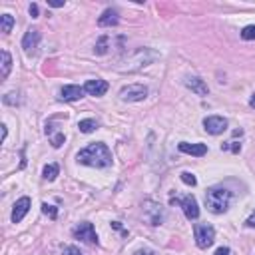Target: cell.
Masks as SVG:
<instances>
[{
    "label": "cell",
    "mask_w": 255,
    "mask_h": 255,
    "mask_svg": "<svg viewBox=\"0 0 255 255\" xmlns=\"http://www.w3.org/2000/svg\"><path fill=\"white\" fill-rule=\"evenodd\" d=\"M6 134H8V130H6V126H2V140H6Z\"/></svg>",
    "instance_id": "1f68e13d"
},
{
    "label": "cell",
    "mask_w": 255,
    "mask_h": 255,
    "mask_svg": "<svg viewBox=\"0 0 255 255\" xmlns=\"http://www.w3.org/2000/svg\"><path fill=\"white\" fill-rule=\"evenodd\" d=\"M178 203L183 207V214L185 218L191 221V219H198L200 218V207H198V200L194 196H185L182 200H178Z\"/></svg>",
    "instance_id": "ba28073f"
},
{
    "label": "cell",
    "mask_w": 255,
    "mask_h": 255,
    "mask_svg": "<svg viewBox=\"0 0 255 255\" xmlns=\"http://www.w3.org/2000/svg\"><path fill=\"white\" fill-rule=\"evenodd\" d=\"M229 203H231V191L229 189L216 185V187H209L205 191V205L211 214H223V211H227Z\"/></svg>",
    "instance_id": "7a4b0ae2"
},
{
    "label": "cell",
    "mask_w": 255,
    "mask_h": 255,
    "mask_svg": "<svg viewBox=\"0 0 255 255\" xmlns=\"http://www.w3.org/2000/svg\"><path fill=\"white\" fill-rule=\"evenodd\" d=\"M42 211H44L46 216H50V219H56V216H58L56 207H54V205H48V203H44V205H42Z\"/></svg>",
    "instance_id": "603a6c76"
},
{
    "label": "cell",
    "mask_w": 255,
    "mask_h": 255,
    "mask_svg": "<svg viewBox=\"0 0 255 255\" xmlns=\"http://www.w3.org/2000/svg\"><path fill=\"white\" fill-rule=\"evenodd\" d=\"M58 172H60L58 164H48L44 169H42V176H44V180H48V182H54L56 176H58Z\"/></svg>",
    "instance_id": "e0dca14e"
},
{
    "label": "cell",
    "mask_w": 255,
    "mask_h": 255,
    "mask_svg": "<svg viewBox=\"0 0 255 255\" xmlns=\"http://www.w3.org/2000/svg\"><path fill=\"white\" fill-rule=\"evenodd\" d=\"M28 209H30V198H20L12 207V221L20 223L24 219V216L28 214Z\"/></svg>",
    "instance_id": "30bf717a"
},
{
    "label": "cell",
    "mask_w": 255,
    "mask_h": 255,
    "mask_svg": "<svg viewBox=\"0 0 255 255\" xmlns=\"http://www.w3.org/2000/svg\"><path fill=\"white\" fill-rule=\"evenodd\" d=\"M118 22H120V18H118V12H116L114 8H106V10L102 12V16L98 18V24H100L102 28L116 26Z\"/></svg>",
    "instance_id": "5bb4252c"
},
{
    "label": "cell",
    "mask_w": 255,
    "mask_h": 255,
    "mask_svg": "<svg viewBox=\"0 0 255 255\" xmlns=\"http://www.w3.org/2000/svg\"><path fill=\"white\" fill-rule=\"evenodd\" d=\"M241 38H243V40H255V24L245 26V28L241 30Z\"/></svg>",
    "instance_id": "7402d4cb"
},
{
    "label": "cell",
    "mask_w": 255,
    "mask_h": 255,
    "mask_svg": "<svg viewBox=\"0 0 255 255\" xmlns=\"http://www.w3.org/2000/svg\"><path fill=\"white\" fill-rule=\"evenodd\" d=\"M12 26H14L12 14H2V16H0V30H2L4 34H8L12 30Z\"/></svg>",
    "instance_id": "d6986e66"
},
{
    "label": "cell",
    "mask_w": 255,
    "mask_h": 255,
    "mask_svg": "<svg viewBox=\"0 0 255 255\" xmlns=\"http://www.w3.org/2000/svg\"><path fill=\"white\" fill-rule=\"evenodd\" d=\"M30 16H32V18L38 16V6H36V4H30Z\"/></svg>",
    "instance_id": "f1b7e54d"
},
{
    "label": "cell",
    "mask_w": 255,
    "mask_h": 255,
    "mask_svg": "<svg viewBox=\"0 0 255 255\" xmlns=\"http://www.w3.org/2000/svg\"><path fill=\"white\" fill-rule=\"evenodd\" d=\"M82 94H84V88L76 86V84H70V86H64V88L60 90V98H62L64 102H74V100H80V98H82Z\"/></svg>",
    "instance_id": "7c38bea8"
},
{
    "label": "cell",
    "mask_w": 255,
    "mask_h": 255,
    "mask_svg": "<svg viewBox=\"0 0 255 255\" xmlns=\"http://www.w3.org/2000/svg\"><path fill=\"white\" fill-rule=\"evenodd\" d=\"M38 42H40V32H38L36 28H30V30L24 34V38H22V48H24L26 52H30V50H34V48L38 46Z\"/></svg>",
    "instance_id": "9a60e30c"
},
{
    "label": "cell",
    "mask_w": 255,
    "mask_h": 255,
    "mask_svg": "<svg viewBox=\"0 0 255 255\" xmlns=\"http://www.w3.org/2000/svg\"><path fill=\"white\" fill-rule=\"evenodd\" d=\"M180 178H182V182H183L185 185H196V183H198L196 176H194V174H189V172H182Z\"/></svg>",
    "instance_id": "44dd1931"
},
{
    "label": "cell",
    "mask_w": 255,
    "mask_h": 255,
    "mask_svg": "<svg viewBox=\"0 0 255 255\" xmlns=\"http://www.w3.org/2000/svg\"><path fill=\"white\" fill-rule=\"evenodd\" d=\"M136 255H154V251H150V249H140V251H136Z\"/></svg>",
    "instance_id": "f546056e"
},
{
    "label": "cell",
    "mask_w": 255,
    "mask_h": 255,
    "mask_svg": "<svg viewBox=\"0 0 255 255\" xmlns=\"http://www.w3.org/2000/svg\"><path fill=\"white\" fill-rule=\"evenodd\" d=\"M214 255H229V247H219Z\"/></svg>",
    "instance_id": "83f0119b"
},
{
    "label": "cell",
    "mask_w": 255,
    "mask_h": 255,
    "mask_svg": "<svg viewBox=\"0 0 255 255\" xmlns=\"http://www.w3.org/2000/svg\"><path fill=\"white\" fill-rule=\"evenodd\" d=\"M78 128H80V132L82 134H92L96 128H98V122L96 120H80V124H78Z\"/></svg>",
    "instance_id": "ac0fdd59"
},
{
    "label": "cell",
    "mask_w": 255,
    "mask_h": 255,
    "mask_svg": "<svg viewBox=\"0 0 255 255\" xmlns=\"http://www.w3.org/2000/svg\"><path fill=\"white\" fill-rule=\"evenodd\" d=\"M64 255H82V253H80V249H78V247L68 245V247H64Z\"/></svg>",
    "instance_id": "484cf974"
},
{
    "label": "cell",
    "mask_w": 255,
    "mask_h": 255,
    "mask_svg": "<svg viewBox=\"0 0 255 255\" xmlns=\"http://www.w3.org/2000/svg\"><path fill=\"white\" fill-rule=\"evenodd\" d=\"M48 4H50V6H54V8H60V6H64V2H58V0H50Z\"/></svg>",
    "instance_id": "4dcf8cb0"
},
{
    "label": "cell",
    "mask_w": 255,
    "mask_h": 255,
    "mask_svg": "<svg viewBox=\"0 0 255 255\" xmlns=\"http://www.w3.org/2000/svg\"><path fill=\"white\" fill-rule=\"evenodd\" d=\"M72 233H74V237H76V239H82V241H86V243H98L96 229H94V225L88 223V221H84V223L76 225Z\"/></svg>",
    "instance_id": "52a82bcc"
},
{
    "label": "cell",
    "mask_w": 255,
    "mask_h": 255,
    "mask_svg": "<svg viewBox=\"0 0 255 255\" xmlns=\"http://www.w3.org/2000/svg\"><path fill=\"white\" fill-rule=\"evenodd\" d=\"M108 44H110V38L108 36H100V40L96 42L94 52L96 54H106V52H108Z\"/></svg>",
    "instance_id": "ffe728a7"
},
{
    "label": "cell",
    "mask_w": 255,
    "mask_h": 255,
    "mask_svg": "<svg viewBox=\"0 0 255 255\" xmlns=\"http://www.w3.org/2000/svg\"><path fill=\"white\" fill-rule=\"evenodd\" d=\"M78 164L90 165V167H110L112 165V152L108 150V146L102 142H94L88 147H84L82 152L76 156Z\"/></svg>",
    "instance_id": "6da1fadb"
},
{
    "label": "cell",
    "mask_w": 255,
    "mask_h": 255,
    "mask_svg": "<svg viewBox=\"0 0 255 255\" xmlns=\"http://www.w3.org/2000/svg\"><path fill=\"white\" fill-rule=\"evenodd\" d=\"M0 58H2V72H0V78L6 80L8 74H10V68H12V56L8 50H2V54H0Z\"/></svg>",
    "instance_id": "2e32d148"
},
{
    "label": "cell",
    "mask_w": 255,
    "mask_h": 255,
    "mask_svg": "<svg viewBox=\"0 0 255 255\" xmlns=\"http://www.w3.org/2000/svg\"><path fill=\"white\" fill-rule=\"evenodd\" d=\"M194 233H196V243H198L200 249H207L211 243L216 241V229L211 225H207V223H198Z\"/></svg>",
    "instance_id": "277c9868"
},
{
    "label": "cell",
    "mask_w": 255,
    "mask_h": 255,
    "mask_svg": "<svg viewBox=\"0 0 255 255\" xmlns=\"http://www.w3.org/2000/svg\"><path fill=\"white\" fill-rule=\"evenodd\" d=\"M84 92L86 94H90V96H104L106 92H108V82L106 80H100V78H96V80H88L86 84H84Z\"/></svg>",
    "instance_id": "9c48e42d"
},
{
    "label": "cell",
    "mask_w": 255,
    "mask_h": 255,
    "mask_svg": "<svg viewBox=\"0 0 255 255\" xmlns=\"http://www.w3.org/2000/svg\"><path fill=\"white\" fill-rule=\"evenodd\" d=\"M245 225L247 227H255V211H253V214L247 218V221H245Z\"/></svg>",
    "instance_id": "4316f807"
},
{
    "label": "cell",
    "mask_w": 255,
    "mask_h": 255,
    "mask_svg": "<svg viewBox=\"0 0 255 255\" xmlns=\"http://www.w3.org/2000/svg\"><path fill=\"white\" fill-rule=\"evenodd\" d=\"M165 214H164V207L152 200L144 201V219L150 223V225H162Z\"/></svg>",
    "instance_id": "3957f363"
},
{
    "label": "cell",
    "mask_w": 255,
    "mask_h": 255,
    "mask_svg": "<svg viewBox=\"0 0 255 255\" xmlns=\"http://www.w3.org/2000/svg\"><path fill=\"white\" fill-rule=\"evenodd\" d=\"M203 128H205V132L211 134V136H219L227 130V120L221 118V116H207L203 120Z\"/></svg>",
    "instance_id": "8992f818"
},
{
    "label": "cell",
    "mask_w": 255,
    "mask_h": 255,
    "mask_svg": "<svg viewBox=\"0 0 255 255\" xmlns=\"http://www.w3.org/2000/svg\"><path fill=\"white\" fill-rule=\"evenodd\" d=\"M64 140H66V138H64V134H56V136L52 138V146H54V147H60V146L64 144Z\"/></svg>",
    "instance_id": "d4e9b609"
},
{
    "label": "cell",
    "mask_w": 255,
    "mask_h": 255,
    "mask_svg": "<svg viewBox=\"0 0 255 255\" xmlns=\"http://www.w3.org/2000/svg\"><path fill=\"white\" fill-rule=\"evenodd\" d=\"M249 104H251V108H255V94L251 96V100H249Z\"/></svg>",
    "instance_id": "d6a6232c"
},
{
    "label": "cell",
    "mask_w": 255,
    "mask_h": 255,
    "mask_svg": "<svg viewBox=\"0 0 255 255\" xmlns=\"http://www.w3.org/2000/svg\"><path fill=\"white\" fill-rule=\"evenodd\" d=\"M180 152H183V154H189V156H198V158H201V156H205L207 154V146L205 144H189V142H180Z\"/></svg>",
    "instance_id": "8fae6325"
},
{
    "label": "cell",
    "mask_w": 255,
    "mask_h": 255,
    "mask_svg": "<svg viewBox=\"0 0 255 255\" xmlns=\"http://www.w3.org/2000/svg\"><path fill=\"white\" fill-rule=\"evenodd\" d=\"M185 86L191 90V92H196L198 96H207L209 94V88H207V84L201 80V78H187L185 80Z\"/></svg>",
    "instance_id": "4fadbf2b"
},
{
    "label": "cell",
    "mask_w": 255,
    "mask_h": 255,
    "mask_svg": "<svg viewBox=\"0 0 255 255\" xmlns=\"http://www.w3.org/2000/svg\"><path fill=\"white\" fill-rule=\"evenodd\" d=\"M221 150H231V152H236V154H237V152L241 150V146L236 144V142H229V144H223V146H221Z\"/></svg>",
    "instance_id": "cb8c5ba5"
},
{
    "label": "cell",
    "mask_w": 255,
    "mask_h": 255,
    "mask_svg": "<svg viewBox=\"0 0 255 255\" xmlns=\"http://www.w3.org/2000/svg\"><path fill=\"white\" fill-rule=\"evenodd\" d=\"M147 96V88L142 84H128L120 90V98L124 102H142Z\"/></svg>",
    "instance_id": "5b68a950"
}]
</instances>
